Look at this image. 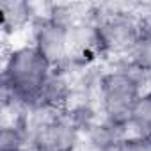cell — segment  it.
<instances>
[{
  "label": "cell",
  "instance_id": "obj_1",
  "mask_svg": "<svg viewBox=\"0 0 151 151\" xmlns=\"http://www.w3.org/2000/svg\"><path fill=\"white\" fill-rule=\"evenodd\" d=\"M50 69L52 64L34 45L16 48L4 68V89L16 101H43L52 82Z\"/></svg>",
  "mask_w": 151,
  "mask_h": 151
},
{
  "label": "cell",
  "instance_id": "obj_2",
  "mask_svg": "<svg viewBox=\"0 0 151 151\" xmlns=\"http://www.w3.org/2000/svg\"><path fill=\"white\" fill-rule=\"evenodd\" d=\"M139 98V84L128 73H110L101 82V105L107 121L116 124L130 123L132 110Z\"/></svg>",
  "mask_w": 151,
  "mask_h": 151
},
{
  "label": "cell",
  "instance_id": "obj_3",
  "mask_svg": "<svg viewBox=\"0 0 151 151\" xmlns=\"http://www.w3.org/2000/svg\"><path fill=\"white\" fill-rule=\"evenodd\" d=\"M68 45H69L68 29L57 22H46L45 25H41L34 43V46L46 57V60L52 66L64 59L68 52Z\"/></svg>",
  "mask_w": 151,
  "mask_h": 151
},
{
  "label": "cell",
  "instance_id": "obj_4",
  "mask_svg": "<svg viewBox=\"0 0 151 151\" xmlns=\"http://www.w3.org/2000/svg\"><path fill=\"white\" fill-rule=\"evenodd\" d=\"M73 144V132L64 123H52L39 133V151H68Z\"/></svg>",
  "mask_w": 151,
  "mask_h": 151
},
{
  "label": "cell",
  "instance_id": "obj_5",
  "mask_svg": "<svg viewBox=\"0 0 151 151\" xmlns=\"http://www.w3.org/2000/svg\"><path fill=\"white\" fill-rule=\"evenodd\" d=\"M121 126L123 124H116L112 121H107V124L98 126L93 135V144L100 151H123L126 139H123L121 135Z\"/></svg>",
  "mask_w": 151,
  "mask_h": 151
},
{
  "label": "cell",
  "instance_id": "obj_6",
  "mask_svg": "<svg viewBox=\"0 0 151 151\" xmlns=\"http://www.w3.org/2000/svg\"><path fill=\"white\" fill-rule=\"evenodd\" d=\"M128 124L135 126L139 135H151V93L140 94L132 110Z\"/></svg>",
  "mask_w": 151,
  "mask_h": 151
},
{
  "label": "cell",
  "instance_id": "obj_7",
  "mask_svg": "<svg viewBox=\"0 0 151 151\" xmlns=\"http://www.w3.org/2000/svg\"><path fill=\"white\" fill-rule=\"evenodd\" d=\"M133 60L139 69L151 73V32L137 39L133 46Z\"/></svg>",
  "mask_w": 151,
  "mask_h": 151
},
{
  "label": "cell",
  "instance_id": "obj_8",
  "mask_svg": "<svg viewBox=\"0 0 151 151\" xmlns=\"http://www.w3.org/2000/svg\"><path fill=\"white\" fill-rule=\"evenodd\" d=\"M0 146L2 151H22L23 149V137L14 126H7L0 135Z\"/></svg>",
  "mask_w": 151,
  "mask_h": 151
},
{
  "label": "cell",
  "instance_id": "obj_9",
  "mask_svg": "<svg viewBox=\"0 0 151 151\" xmlns=\"http://www.w3.org/2000/svg\"><path fill=\"white\" fill-rule=\"evenodd\" d=\"M123 151H151V135H135L126 139Z\"/></svg>",
  "mask_w": 151,
  "mask_h": 151
},
{
  "label": "cell",
  "instance_id": "obj_10",
  "mask_svg": "<svg viewBox=\"0 0 151 151\" xmlns=\"http://www.w3.org/2000/svg\"><path fill=\"white\" fill-rule=\"evenodd\" d=\"M22 151H25V149H22Z\"/></svg>",
  "mask_w": 151,
  "mask_h": 151
}]
</instances>
